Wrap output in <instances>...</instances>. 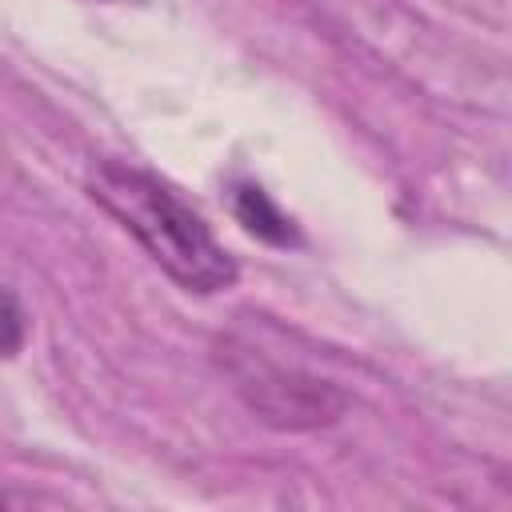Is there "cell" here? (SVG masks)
I'll use <instances>...</instances> for the list:
<instances>
[{
  "label": "cell",
  "instance_id": "cell-1",
  "mask_svg": "<svg viewBox=\"0 0 512 512\" xmlns=\"http://www.w3.org/2000/svg\"><path fill=\"white\" fill-rule=\"evenodd\" d=\"M88 196L128 228L140 248L188 292L232 288L240 268L212 228L184 204L160 176L124 160H96L88 172Z\"/></svg>",
  "mask_w": 512,
  "mask_h": 512
},
{
  "label": "cell",
  "instance_id": "cell-5",
  "mask_svg": "<svg viewBox=\"0 0 512 512\" xmlns=\"http://www.w3.org/2000/svg\"><path fill=\"white\" fill-rule=\"evenodd\" d=\"M0 504H4V496H0Z\"/></svg>",
  "mask_w": 512,
  "mask_h": 512
},
{
  "label": "cell",
  "instance_id": "cell-2",
  "mask_svg": "<svg viewBox=\"0 0 512 512\" xmlns=\"http://www.w3.org/2000/svg\"><path fill=\"white\" fill-rule=\"evenodd\" d=\"M240 396L272 428H320V424H332L348 404L336 384L296 368H280V364L244 372Z\"/></svg>",
  "mask_w": 512,
  "mask_h": 512
},
{
  "label": "cell",
  "instance_id": "cell-3",
  "mask_svg": "<svg viewBox=\"0 0 512 512\" xmlns=\"http://www.w3.org/2000/svg\"><path fill=\"white\" fill-rule=\"evenodd\" d=\"M232 208H236V216L244 220L248 232L264 236V240H272V244H292V240H296L292 220L268 200L264 188H256V184H240L236 196H232Z\"/></svg>",
  "mask_w": 512,
  "mask_h": 512
},
{
  "label": "cell",
  "instance_id": "cell-4",
  "mask_svg": "<svg viewBox=\"0 0 512 512\" xmlns=\"http://www.w3.org/2000/svg\"><path fill=\"white\" fill-rule=\"evenodd\" d=\"M24 336H28V316H24L20 300H16V292L0 284V360L16 356Z\"/></svg>",
  "mask_w": 512,
  "mask_h": 512
}]
</instances>
